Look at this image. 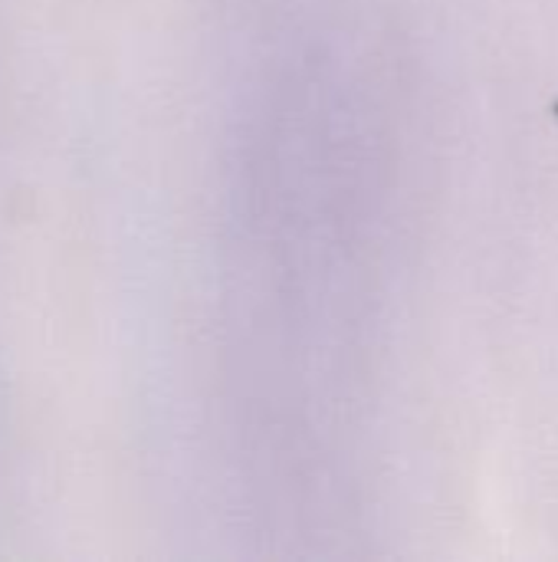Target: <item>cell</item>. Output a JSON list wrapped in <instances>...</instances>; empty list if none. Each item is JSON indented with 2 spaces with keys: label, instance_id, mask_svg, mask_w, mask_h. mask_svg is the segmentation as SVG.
Here are the masks:
<instances>
[]
</instances>
